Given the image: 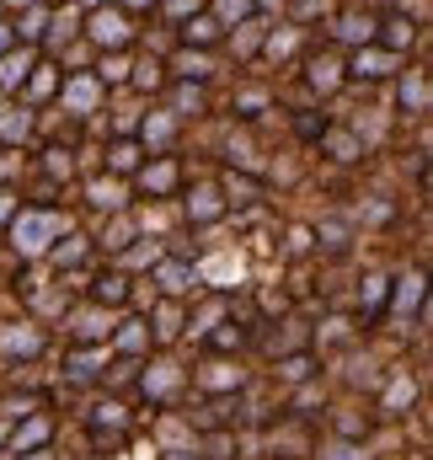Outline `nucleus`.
<instances>
[{
  "instance_id": "nucleus-1",
  "label": "nucleus",
  "mask_w": 433,
  "mask_h": 460,
  "mask_svg": "<svg viewBox=\"0 0 433 460\" xmlns=\"http://www.w3.org/2000/svg\"><path fill=\"white\" fill-rule=\"evenodd\" d=\"M91 32H96V38H102V43H118V38H123V21H118V16H107V11H102V16H96V21H91Z\"/></svg>"
},
{
  "instance_id": "nucleus-2",
  "label": "nucleus",
  "mask_w": 433,
  "mask_h": 460,
  "mask_svg": "<svg viewBox=\"0 0 433 460\" xmlns=\"http://www.w3.org/2000/svg\"><path fill=\"white\" fill-rule=\"evenodd\" d=\"M21 75H27V59H5L0 64V86H16Z\"/></svg>"
},
{
  "instance_id": "nucleus-3",
  "label": "nucleus",
  "mask_w": 433,
  "mask_h": 460,
  "mask_svg": "<svg viewBox=\"0 0 433 460\" xmlns=\"http://www.w3.org/2000/svg\"><path fill=\"white\" fill-rule=\"evenodd\" d=\"M96 295H102V300H112V305H118V300H123V295H129V289H123V279H102V284H96Z\"/></svg>"
},
{
  "instance_id": "nucleus-4",
  "label": "nucleus",
  "mask_w": 433,
  "mask_h": 460,
  "mask_svg": "<svg viewBox=\"0 0 433 460\" xmlns=\"http://www.w3.org/2000/svg\"><path fill=\"white\" fill-rule=\"evenodd\" d=\"M134 161H139V150H134V145H118V150H112V166H118V171H129Z\"/></svg>"
},
{
  "instance_id": "nucleus-5",
  "label": "nucleus",
  "mask_w": 433,
  "mask_h": 460,
  "mask_svg": "<svg viewBox=\"0 0 433 460\" xmlns=\"http://www.w3.org/2000/svg\"><path fill=\"white\" fill-rule=\"evenodd\" d=\"M391 27V43H412V21H386Z\"/></svg>"
},
{
  "instance_id": "nucleus-6",
  "label": "nucleus",
  "mask_w": 433,
  "mask_h": 460,
  "mask_svg": "<svg viewBox=\"0 0 433 460\" xmlns=\"http://www.w3.org/2000/svg\"><path fill=\"white\" fill-rule=\"evenodd\" d=\"M171 177H177V171H171V166H155V171H150V177H145V182H150V188H171Z\"/></svg>"
},
{
  "instance_id": "nucleus-7",
  "label": "nucleus",
  "mask_w": 433,
  "mask_h": 460,
  "mask_svg": "<svg viewBox=\"0 0 433 460\" xmlns=\"http://www.w3.org/2000/svg\"><path fill=\"white\" fill-rule=\"evenodd\" d=\"M220 5H225L230 16H241V11H252V0H220Z\"/></svg>"
}]
</instances>
